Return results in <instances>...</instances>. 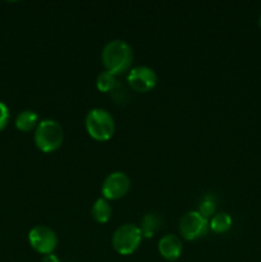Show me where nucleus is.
Instances as JSON below:
<instances>
[{"label":"nucleus","instance_id":"obj_1","mask_svg":"<svg viewBox=\"0 0 261 262\" xmlns=\"http://www.w3.org/2000/svg\"><path fill=\"white\" fill-rule=\"evenodd\" d=\"M101 61L105 71L112 72L115 76L129 72L133 61L132 48L129 43L119 38L109 41L102 48Z\"/></svg>","mask_w":261,"mask_h":262},{"label":"nucleus","instance_id":"obj_14","mask_svg":"<svg viewBox=\"0 0 261 262\" xmlns=\"http://www.w3.org/2000/svg\"><path fill=\"white\" fill-rule=\"evenodd\" d=\"M159 228V219L155 214H146L141 220V233L143 237L151 238Z\"/></svg>","mask_w":261,"mask_h":262},{"label":"nucleus","instance_id":"obj_15","mask_svg":"<svg viewBox=\"0 0 261 262\" xmlns=\"http://www.w3.org/2000/svg\"><path fill=\"white\" fill-rule=\"evenodd\" d=\"M215 210H216V205H215L214 199L210 196H205L200 202L197 211L209 220V217H212L215 215Z\"/></svg>","mask_w":261,"mask_h":262},{"label":"nucleus","instance_id":"obj_12","mask_svg":"<svg viewBox=\"0 0 261 262\" xmlns=\"http://www.w3.org/2000/svg\"><path fill=\"white\" fill-rule=\"evenodd\" d=\"M233 220L228 212H217L209 220V228L214 233L223 234L232 228Z\"/></svg>","mask_w":261,"mask_h":262},{"label":"nucleus","instance_id":"obj_16","mask_svg":"<svg viewBox=\"0 0 261 262\" xmlns=\"http://www.w3.org/2000/svg\"><path fill=\"white\" fill-rule=\"evenodd\" d=\"M110 94H112L113 99H114L115 101L118 102V104L123 102L128 97L127 91H125V90H124L123 84H119V83H117V86L114 87V90H113V91L110 92Z\"/></svg>","mask_w":261,"mask_h":262},{"label":"nucleus","instance_id":"obj_17","mask_svg":"<svg viewBox=\"0 0 261 262\" xmlns=\"http://www.w3.org/2000/svg\"><path fill=\"white\" fill-rule=\"evenodd\" d=\"M9 109L4 102L0 101V130L4 129L7 127L8 122H9Z\"/></svg>","mask_w":261,"mask_h":262},{"label":"nucleus","instance_id":"obj_13","mask_svg":"<svg viewBox=\"0 0 261 262\" xmlns=\"http://www.w3.org/2000/svg\"><path fill=\"white\" fill-rule=\"evenodd\" d=\"M117 83V76L109 71L100 72L96 77V87L100 92H112Z\"/></svg>","mask_w":261,"mask_h":262},{"label":"nucleus","instance_id":"obj_6","mask_svg":"<svg viewBox=\"0 0 261 262\" xmlns=\"http://www.w3.org/2000/svg\"><path fill=\"white\" fill-rule=\"evenodd\" d=\"M28 242L36 252L45 256L54 253L58 246V237L51 228L46 225H36L28 233Z\"/></svg>","mask_w":261,"mask_h":262},{"label":"nucleus","instance_id":"obj_19","mask_svg":"<svg viewBox=\"0 0 261 262\" xmlns=\"http://www.w3.org/2000/svg\"><path fill=\"white\" fill-rule=\"evenodd\" d=\"M258 25H260V27H261V14H260V18H258Z\"/></svg>","mask_w":261,"mask_h":262},{"label":"nucleus","instance_id":"obj_7","mask_svg":"<svg viewBox=\"0 0 261 262\" xmlns=\"http://www.w3.org/2000/svg\"><path fill=\"white\" fill-rule=\"evenodd\" d=\"M130 189V179L124 171H113L104 179L101 186L102 197L114 201L124 197Z\"/></svg>","mask_w":261,"mask_h":262},{"label":"nucleus","instance_id":"obj_8","mask_svg":"<svg viewBox=\"0 0 261 262\" xmlns=\"http://www.w3.org/2000/svg\"><path fill=\"white\" fill-rule=\"evenodd\" d=\"M127 82L130 89L136 92L151 91L158 83V74L153 68L147 66H137L129 69Z\"/></svg>","mask_w":261,"mask_h":262},{"label":"nucleus","instance_id":"obj_4","mask_svg":"<svg viewBox=\"0 0 261 262\" xmlns=\"http://www.w3.org/2000/svg\"><path fill=\"white\" fill-rule=\"evenodd\" d=\"M142 233L138 225L136 224H123L115 229L112 237L113 248L119 255L127 256L132 255L142 242Z\"/></svg>","mask_w":261,"mask_h":262},{"label":"nucleus","instance_id":"obj_5","mask_svg":"<svg viewBox=\"0 0 261 262\" xmlns=\"http://www.w3.org/2000/svg\"><path fill=\"white\" fill-rule=\"evenodd\" d=\"M209 229V220L199 211H187L179 220V233L187 241L204 238Z\"/></svg>","mask_w":261,"mask_h":262},{"label":"nucleus","instance_id":"obj_11","mask_svg":"<svg viewBox=\"0 0 261 262\" xmlns=\"http://www.w3.org/2000/svg\"><path fill=\"white\" fill-rule=\"evenodd\" d=\"M38 115L33 110H23L15 118V127L22 132H30L38 125Z\"/></svg>","mask_w":261,"mask_h":262},{"label":"nucleus","instance_id":"obj_9","mask_svg":"<svg viewBox=\"0 0 261 262\" xmlns=\"http://www.w3.org/2000/svg\"><path fill=\"white\" fill-rule=\"evenodd\" d=\"M158 250L161 257L165 258L166 261H176L183 252V245L178 235L165 234L159 241Z\"/></svg>","mask_w":261,"mask_h":262},{"label":"nucleus","instance_id":"obj_18","mask_svg":"<svg viewBox=\"0 0 261 262\" xmlns=\"http://www.w3.org/2000/svg\"><path fill=\"white\" fill-rule=\"evenodd\" d=\"M41 262H60V260H59V257L55 253H49V255L44 256Z\"/></svg>","mask_w":261,"mask_h":262},{"label":"nucleus","instance_id":"obj_2","mask_svg":"<svg viewBox=\"0 0 261 262\" xmlns=\"http://www.w3.org/2000/svg\"><path fill=\"white\" fill-rule=\"evenodd\" d=\"M84 127L90 137L96 141H107L115 132V120L113 115L102 107L89 110L84 118Z\"/></svg>","mask_w":261,"mask_h":262},{"label":"nucleus","instance_id":"obj_10","mask_svg":"<svg viewBox=\"0 0 261 262\" xmlns=\"http://www.w3.org/2000/svg\"><path fill=\"white\" fill-rule=\"evenodd\" d=\"M112 206H110L109 201L105 200L104 197H100L94 202L91 207V215L94 217L95 222L100 223V224H105L112 217Z\"/></svg>","mask_w":261,"mask_h":262},{"label":"nucleus","instance_id":"obj_3","mask_svg":"<svg viewBox=\"0 0 261 262\" xmlns=\"http://www.w3.org/2000/svg\"><path fill=\"white\" fill-rule=\"evenodd\" d=\"M35 143L38 150L50 154L58 150L64 140V130L60 123L54 119L40 120L35 129Z\"/></svg>","mask_w":261,"mask_h":262}]
</instances>
